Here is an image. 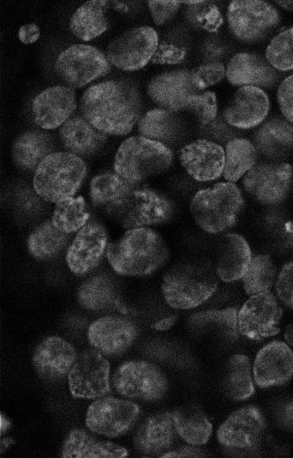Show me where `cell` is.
<instances>
[{
  "label": "cell",
  "instance_id": "obj_1",
  "mask_svg": "<svg viewBox=\"0 0 293 458\" xmlns=\"http://www.w3.org/2000/svg\"><path fill=\"white\" fill-rule=\"evenodd\" d=\"M142 109L137 86L125 79L93 85L80 100L83 117L99 130L111 135L128 134L142 116Z\"/></svg>",
  "mask_w": 293,
  "mask_h": 458
},
{
  "label": "cell",
  "instance_id": "obj_2",
  "mask_svg": "<svg viewBox=\"0 0 293 458\" xmlns=\"http://www.w3.org/2000/svg\"><path fill=\"white\" fill-rule=\"evenodd\" d=\"M106 257L116 274L142 276L164 266L169 259V250L157 231L139 227L128 229L116 241L109 243Z\"/></svg>",
  "mask_w": 293,
  "mask_h": 458
},
{
  "label": "cell",
  "instance_id": "obj_3",
  "mask_svg": "<svg viewBox=\"0 0 293 458\" xmlns=\"http://www.w3.org/2000/svg\"><path fill=\"white\" fill-rule=\"evenodd\" d=\"M215 267L204 260L177 263L163 275L161 292L166 303L176 309H190L207 301L216 291Z\"/></svg>",
  "mask_w": 293,
  "mask_h": 458
},
{
  "label": "cell",
  "instance_id": "obj_4",
  "mask_svg": "<svg viewBox=\"0 0 293 458\" xmlns=\"http://www.w3.org/2000/svg\"><path fill=\"white\" fill-rule=\"evenodd\" d=\"M108 215L125 229L157 225L175 214L174 203L165 194L140 184L105 206Z\"/></svg>",
  "mask_w": 293,
  "mask_h": 458
},
{
  "label": "cell",
  "instance_id": "obj_5",
  "mask_svg": "<svg viewBox=\"0 0 293 458\" xmlns=\"http://www.w3.org/2000/svg\"><path fill=\"white\" fill-rule=\"evenodd\" d=\"M84 161L70 152H53L38 166L33 188L45 201L55 203L73 196L86 175Z\"/></svg>",
  "mask_w": 293,
  "mask_h": 458
},
{
  "label": "cell",
  "instance_id": "obj_6",
  "mask_svg": "<svg viewBox=\"0 0 293 458\" xmlns=\"http://www.w3.org/2000/svg\"><path fill=\"white\" fill-rule=\"evenodd\" d=\"M243 204L241 191L235 184L219 182L197 191L191 201L190 211L202 230L217 234L233 225Z\"/></svg>",
  "mask_w": 293,
  "mask_h": 458
},
{
  "label": "cell",
  "instance_id": "obj_7",
  "mask_svg": "<svg viewBox=\"0 0 293 458\" xmlns=\"http://www.w3.org/2000/svg\"><path fill=\"white\" fill-rule=\"evenodd\" d=\"M173 161L171 149L162 143L141 135L125 140L115 154L116 173L126 180L142 181L165 172Z\"/></svg>",
  "mask_w": 293,
  "mask_h": 458
},
{
  "label": "cell",
  "instance_id": "obj_8",
  "mask_svg": "<svg viewBox=\"0 0 293 458\" xmlns=\"http://www.w3.org/2000/svg\"><path fill=\"white\" fill-rule=\"evenodd\" d=\"M111 67L107 56L96 47L74 44L59 54L54 69L67 87L79 88L109 74Z\"/></svg>",
  "mask_w": 293,
  "mask_h": 458
},
{
  "label": "cell",
  "instance_id": "obj_9",
  "mask_svg": "<svg viewBox=\"0 0 293 458\" xmlns=\"http://www.w3.org/2000/svg\"><path fill=\"white\" fill-rule=\"evenodd\" d=\"M231 33L239 41L254 43L263 40L279 23L277 10L264 1H232L226 11Z\"/></svg>",
  "mask_w": 293,
  "mask_h": 458
},
{
  "label": "cell",
  "instance_id": "obj_10",
  "mask_svg": "<svg viewBox=\"0 0 293 458\" xmlns=\"http://www.w3.org/2000/svg\"><path fill=\"white\" fill-rule=\"evenodd\" d=\"M158 45V34L153 27H135L109 43L106 56L118 69L133 72L143 68L151 60Z\"/></svg>",
  "mask_w": 293,
  "mask_h": 458
},
{
  "label": "cell",
  "instance_id": "obj_11",
  "mask_svg": "<svg viewBox=\"0 0 293 458\" xmlns=\"http://www.w3.org/2000/svg\"><path fill=\"white\" fill-rule=\"evenodd\" d=\"M112 381L119 394L144 400L161 398L168 386L163 372L155 365L143 361L121 364L115 371Z\"/></svg>",
  "mask_w": 293,
  "mask_h": 458
},
{
  "label": "cell",
  "instance_id": "obj_12",
  "mask_svg": "<svg viewBox=\"0 0 293 458\" xmlns=\"http://www.w3.org/2000/svg\"><path fill=\"white\" fill-rule=\"evenodd\" d=\"M110 365L96 349H87L79 356L68 374L69 387L75 398L94 399L111 393Z\"/></svg>",
  "mask_w": 293,
  "mask_h": 458
},
{
  "label": "cell",
  "instance_id": "obj_13",
  "mask_svg": "<svg viewBox=\"0 0 293 458\" xmlns=\"http://www.w3.org/2000/svg\"><path fill=\"white\" fill-rule=\"evenodd\" d=\"M282 309L269 290L252 295L238 312V328L245 337L261 339L277 334Z\"/></svg>",
  "mask_w": 293,
  "mask_h": 458
},
{
  "label": "cell",
  "instance_id": "obj_14",
  "mask_svg": "<svg viewBox=\"0 0 293 458\" xmlns=\"http://www.w3.org/2000/svg\"><path fill=\"white\" fill-rule=\"evenodd\" d=\"M139 412V406L130 400L110 396L100 398L88 407L86 424L96 433L118 436L134 424Z\"/></svg>",
  "mask_w": 293,
  "mask_h": 458
},
{
  "label": "cell",
  "instance_id": "obj_15",
  "mask_svg": "<svg viewBox=\"0 0 293 458\" xmlns=\"http://www.w3.org/2000/svg\"><path fill=\"white\" fill-rule=\"evenodd\" d=\"M293 168L287 163H256L244 176L245 190L263 203H274L287 194L292 182Z\"/></svg>",
  "mask_w": 293,
  "mask_h": 458
},
{
  "label": "cell",
  "instance_id": "obj_16",
  "mask_svg": "<svg viewBox=\"0 0 293 458\" xmlns=\"http://www.w3.org/2000/svg\"><path fill=\"white\" fill-rule=\"evenodd\" d=\"M107 232L97 221L88 222L76 234L66 253L70 271L78 276L88 274L100 263L107 248Z\"/></svg>",
  "mask_w": 293,
  "mask_h": 458
},
{
  "label": "cell",
  "instance_id": "obj_17",
  "mask_svg": "<svg viewBox=\"0 0 293 458\" xmlns=\"http://www.w3.org/2000/svg\"><path fill=\"white\" fill-rule=\"evenodd\" d=\"M146 91L159 108L174 112L185 111L190 99L200 93L192 83L190 69L185 68L156 74L149 81Z\"/></svg>",
  "mask_w": 293,
  "mask_h": 458
},
{
  "label": "cell",
  "instance_id": "obj_18",
  "mask_svg": "<svg viewBox=\"0 0 293 458\" xmlns=\"http://www.w3.org/2000/svg\"><path fill=\"white\" fill-rule=\"evenodd\" d=\"M138 335L136 325L119 316H106L93 321L88 328L90 345L105 356H117L128 349Z\"/></svg>",
  "mask_w": 293,
  "mask_h": 458
},
{
  "label": "cell",
  "instance_id": "obj_19",
  "mask_svg": "<svg viewBox=\"0 0 293 458\" xmlns=\"http://www.w3.org/2000/svg\"><path fill=\"white\" fill-rule=\"evenodd\" d=\"M177 155L186 173L198 182L212 181L222 175L224 149L219 144L199 138L181 147Z\"/></svg>",
  "mask_w": 293,
  "mask_h": 458
},
{
  "label": "cell",
  "instance_id": "obj_20",
  "mask_svg": "<svg viewBox=\"0 0 293 458\" xmlns=\"http://www.w3.org/2000/svg\"><path fill=\"white\" fill-rule=\"evenodd\" d=\"M265 428L263 414L256 407L247 406L233 413L219 427V442L226 447L250 448L259 441Z\"/></svg>",
  "mask_w": 293,
  "mask_h": 458
},
{
  "label": "cell",
  "instance_id": "obj_21",
  "mask_svg": "<svg viewBox=\"0 0 293 458\" xmlns=\"http://www.w3.org/2000/svg\"><path fill=\"white\" fill-rule=\"evenodd\" d=\"M269 105L268 97L261 88L239 87L224 109L223 118L233 128H252L265 119Z\"/></svg>",
  "mask_w": 293,
  "mask_h": 458
},
{
  "label": "cell",
  "instance_id": "obj_22",
  "mask_svg": "<svg viewBox=\"0 0 293 458\" xmlns=\"http://www.w3.org/2000/svg\"><path fill=\"white\" fill-rule=\"evenodd\" d=\"M76 107L73 88L55 86L39 93L32 104L35 123L43 129L61 126L72 114Z\"/></svg>",
  "mask_w": 293,
  "mask_h": 458
},
{
  "label": "cell",
  "instance_id": "obj_23",
  "mask_svg": "<svg viewBox=\"0 0 293 458\" xmlns=\"http://www.w3.org/2000/svg\"><path fill=\"white\" fill-rule=\"evenodd\" d=\"M254 381L261 388L287 382L293 375V352L282 342L274 341L257 353L253 366Z\"/></svg>",
  "mask_w": 293,
  "mask_h": 458
},
{
  "label": "cell",
  "instance_id": "obj_24",
  "mask_svg": "<svg viewBox=\"0 0 293 458\" xmlns=\"http://www.w3.org/2000/svg\"><path fill=\"white\" fill-rule=\"evenodd\" d=\"M77 357L75 349L67 341L57 336H50L36 347L32 363L42 378L56 380L69 374Z\"/></svg>",
  "mask_w": 293,
  "mask_h": 458
},
{
  "label": "cell",
  "instance_id": "obj_25",
  "mask_svg": "<svg viewBox=\"0 0 293 458\" xmlns=\"http://www.w3.org/2000/svg\"><path fill=\"white\" fill-rule=\"evenodd\" d=\"M226 77L234 86L270 88L276 82L278 75L267 60L252 53H239L233 55L226 67Z\"/></svg>",
  "mask_w": 293,
  "mask_h": 458
},
{
  "label": "cell",
  "instance_id": "obj_26",
  "mask_svg": "<svg viewBox=\"0 0 293 458\" xmlns=\"http://www.w3.org/2000/svg\"><path fill=\"white\" fill-rule=\"evenodd\" d=\"M64 147L79 157H90L104 145L107 135L95 128L81 114H72L60 128Z\"/></svg>",
  "mask_w": 293,
  "mask_h": 458
},
{
  "label": "cell",
  "instance_id": "obj_27",
  "mask_svg": "<svg viewBox=\"0 0 293 458\" xmlns=\"http://www.w3.org/2000/svg\"><path fill=\"white\" fill-rule=\"evenodd\" d=\"M178 113L159 107L146 112L137 122L139 135L170 148L178 144L186 130Z\"/></svg>",
  "mask_w": 293,
  "mask_h": 458
},
{
  "label": "cell",
  "instance_id": "obj_28",
  "mask_svg": "<svg viewBox=\"0 0 293 458\" xmlns=\"http://www.w3.org/2000/svg\"><path fill=\"white\" fill-rule=\"evenodd\" d=\"M252 260L246 240L237 234H227L220 240L215 269L219 278L233 282L243 278Z\"/></svg>",
  "mask_w": 293,
  "mask_h": 458
},
{
  "label": "cell",
  "instance_id": "obj_29",
  "mask_svg": "<svg viewBox=\"0 0 293 458\" xmlns=\"http://www.w3.org/2000/svg\"><path fill=\"white\" fill-rule=\"evenodd\" d=\"M177 434L172 412H165L147 419L135 436L137 449L146 454H157L168 450Z\"/></svg>",
  "mask_w": 293,
  "mask_h": 458
},
{
  "label": "cell",
  "instance_id": "obj_30",
  "mask_svg": "<svg viewBox=\"0 0 293 458\" xmlns=\"http://www.w3.org/2000/svg\"><path fill=\"white\" fill-rule=\"evenodd\" d=\"M128 454L125 447L111 442L97 440L79 429H74L69 433L62 449L64 458H121Z\"/></svg>",
  "mask_w": 293,
  "mask_h": 458
},
{
  "label": "cell",
  "instance_id": "obj_31",
  "mask_svg": "<svg viewBox=\"0 0 293 458\" xmlns=\"http://www.w3.org/2000/svg\"><path fill=\"white\" fill-rule=\"evenodd\" d=\"M109 1L91 0L84 2L72 14L69 29L78 39L88 41L104 32L109 26L107 13Z\"/></svg>",
  "mask_w": 293,
  "mask_h": 458
},
{
  "label": "cell",
  "instance_id": "obj_32",
  "mask_svg": "<svg viewBox=\"0 0 293 458\" xmlns=\"http://www.w3.org/2000/svg\"><path fill=\"white\" fill-rule=\"evenodd\" d=\"M54 148L50 135L41 130H28L14 141L12 156L15 164L25 170H36Z\"/></svg>",
  "mask_w": 293,
  "mask_h": 458
},
{
  "label": "cell",
  "instance_id": "obj_33",
  "mask_svg": "<svg viewBox=\"0 0 293 458\" xmlns=\"http://www.w3.org/2000/svg\"><path fill=\"white\" fill-rule=\"evenodd\" d=\"M177 434L192 445L205 444L212 434V426L198 407L186 405L172 412Z\"/></svg>",
  "mask_w": 293,
  "mask_h": 458
},
{
  "label": "cell",
  "instance_id": "obj_34",
  "mask_svg": "<svg viewBox=\"0 0 293 458\" xmlns=\"http://www.w3.org/2000/svg\"><path fill=\"white\" fill-rule=\"evenodd\" d=\"M224 149V164L222 175L230 182L243 177L256 163L257 149L245 138H233L226 142Z\"/></svg>",
  "mask_w": 293,
  "mask_h": 458
},
{
  "label": "cell",
  "instance_id": "obj_35",
  "mask_svg": "<svg viewBox=\"0 0 293 458\" xmlns=\"http://www.w3.org/2000/svg\"><path fill=\"white\" fill-rule=\"evenodd\" d=\"M69 234L61 231L48 220L36 227L29 234L27 248L37 260H48L56 256L66 246Z\"/></svg>",
  "mask_w": 293,
  "mask_h": 458
},
{
  "label": "cell",
  "instance_id": "obj_36",
  "mask_svg": "<svg viewBox=\"0 0 293 458\" xmlns=\"http://www.w3.org/2000/svg\"><path fill=\"white\" fill-rule=\"evenodd\" d=\"M139 184L129 182L116 173H103L90 182V198L95 206L105 207Z\"/></svg>",
  "mask_w": 293,
  "mask_h": 458
},
{
  "label": "cell",
  "instance_id": "obj_37",
  "mask_svg": "<svg viewBox=\"0 0 293 458\" xmlns=\"http://www.w3.org/2000/svg\"><path fill=\"white\" fill-rule=\"evenodd\" d=\"M89 217L84 198L71 196L56 203L51 222L57 229L70 234L79 231Z\"/></svg>",
  "mask_w": 293,
  "mask_h": 458
},
{
  "label": "cell",
  "instance_id": "obj_38",
  "mask_svg": "<svg viewBox=\"0 0 293 458\" xmlns=\"http://www.w3.org/2000/svg\"><path fill=\"white\" fill-rule=\"evenodd\" d=\"M77 298L84 308L98 311L107 309L115 302L116 292L109 279L97 276L87 279L80 285Z\"/></svg>",
  "mask_w": 293,
  "mask_h": 458
},
{
  "label": "cell",
  "instance_id": "obj_39",
  "mask_svg": "<svg viewBox=\"0 0 293 458\" xmlns=\"http://www.w3.org/2000/svg\"><path fill=\"white\" fill-rule=\"evenodd\" d=\"M183 15L187 23L200 30L214 33L224 23L219 7L210 1H182Z\"/></svg>",
  "mask_w": 293,
  "mask_h": 458
},
{
  "label": "cell",
  "instance_id": "obj_40",
  "mask_svg": "<svg viewBox=\"0 0 293 458\" xmlns=\"http://www.w3.org/2000/svg\"><path fill=\"white\" fill-rule=\"evenodd\" d=\"M228 390L236 400H245L254 391L247 356L243 354L233 356L229 363Z\"/></svg>",
  "mask_w": 293,
  "mask_h": 458
},
{
  "label": "cell",
  "instance_id": "obj_41",
  "mask_svg": "<svg viewBox=\"0 0 293 458\" xmlns=\"http://www.w3.org/2000/svg\"><path fill=\"white\" fill-rule=\"evenodd\" d=\"M275 276L274 265L269 256L252 257L242 279L244 290L250 295L268 290Z\"/></svg>",
  "mask_w": 293,
  "mask_h": 458
},
{
  "label": "cell",
  "instance_id": "obj_42",
  "mask_svg": "<svg viewBox=\"0 0 293 458\" xmlns=\"http://www.w3.org/2000/svg\"><path fill=\"white\" fill-rule=\"evenodd\" d=\"M254 138L256 148L270 154L275 151L276 147L293 144V126L284 121L272 120L258 129Z\"/></svg>",
  "mask_w": 293,
  "mask_h": 458
},
{
  "label": "cell",
  "instance_id": "obj_43",
  "mask_svg": "<svg viewBox=\"0 0 293 458\" xmlns=\"http://www.w3.org/2000/svg\"><path fill=\"white\" fill-rule=\"evenodd\" d=\"M182 29L173 30L169 33L167 39L158 43L157 48L151 60L156 65H179L182 63L187 55L186 32L177 39L183 32Z\"/></svg>",
  "mask_w": 293,
  "mask_h": 458
},
{
  "label": "cell",
  "instance_id": "obj_44",
  "mask_svg": "<svg viewBox=\"0 0 293 458\" xmlns=\"http://www.w3.org/2000/svg\"><path fill=\"white\" fill-rule=\"evenodd\" d=\"M266 59L280 71L293 69V27L275 36L266 50Z\"/></svg>",
  "mask_w": 293,
  "mask_h": 458
},
{
  "label": "cell",
  "instance_id": "obj_45",
  "mask_svg": "<svg viewBox=\"0 0 293 458\" xmlns=\"http://www.w3.org/2000/svg\"><path fill=\"white\" fill-rule=\"evenodd\" d=\"M185 111L193 115L200 125H206L217 116V102L214 92L204 90L194 95Z\"/></svg>",
  "mask_w": 293,
  "mask_h": 458
},
{
  "label": "cell",
  "instance_id": "obj_46",
  "mask_svg": "<svg viewBox=\"0 0 293 458\" xmlns=\"http://www.w3.org/2000/svg\"><path fill=\"white\" fill-rule=\"evenodd\" d=\"M193 85L199 92L220 82L226 76V67L221 62L202 63L190 69Z\"/></svg>",
  "mask_w": 293,
  "mask_h": 458
},
{
  "label": "cell",
  "instance_id": "obj_47",
  "mask_svg": "<svg viewBox=\"0 0 293 458\" xmlns=\"http://www.w3.org/2000/svg\"><path fill=\"white\" fill-rule=\"evenodd\" d=\"M192 321L198 325H214L231 333L238 330V311L234 308L199 313L193 316Z\"/></svg>",
  "mask_w": 293,
  "mask_h": 458
},
{
  "label": "cell",
  "instance_id": "obj_48",
  "mask_svg": "<svg viewBox=\"0 0 293 458\" xmlns=\"http://www.w3.org/2000/svg\"><path fill=\"white\" fill-rule=\"evenodd\" d=\"M147 3L151 18L157 26L172 20L182 5V1H148Z\"/></svg>",
  "mask_w": 293,
  "mask_h": 458
},
{
  "label": "cell",
  "instance_id": "obj_49",
  "mask_svg": "<svg viewBox=\"0 0 293 458\" xmlns=\"http://www.w3.org/2000/svg\"><path fill=\"white\" fill-rule=\"evenodd\" d=\"M41 199L34 189L32 190L27 187L16 190L14 196L16 208L20 213L28 216L36 215L41 210Z\"/></svg>",
  "mask_w": 293,
  "mask_h": 458
},
{
  "label": "cell",
  "instance_id": "obj_50",
  "mask_svg": "<svg viewBox=\"0 0 293 458\" xmlns=\"http://www.w3.org/2000/svg\"><path fill=\"white\" fill-rule=\"evenodd\" d=\"M276 292L285 305L293 308V262L282 268L277 280Z\"/></svg>",
  "mask_w": 293,
  "mask_h": 458
},
{
  "label": "cell",
  "instance_id": "obj_51",
  "mask_svg": "<svg viewBox=\"0 0 293 458\" xmlns=\"http://www.w3.org/2000/svg\"><path fill=\"white\" fill-rule=\"evenodd\" d=\"M277 99L282 114L288 121L293 123V74L286 77L280 83Z\"/></svg>",
  "mask_w": 293,
  "mask_h": 458
},
{
  "label": "cell",
  "instance_id": "obj_52",
  "mask_svg": "<svg viewBox=\"0 0 293 458\" xmlns=\"http://www.w3.org/2000/svg\"><path fill=\"white\" fill-rule=\"evenodd\" d=\"M220 44L215 38L212 37L202 41L199 47V55L203 63L219 62L218 59L224 50Z\"/></svg>",
  "mask_w": 293,
  "mask_h": 458
},
{
  "label": "cell",
  "instance_id": "obj_53",
  "mask_svg": "<svg viewBox=\"0 0 293 458\" xmlns=\"http://www.w3.org/2000/svg\"><path fill=\"white\" fill-rule=\"evenodd\" d=\"M41 30L39 26L32 22L22 25L18 29V39L24 44H30L37 41L40 36Z\"/></svg>",
  "mask_w": 293,
  "mask_h": 458
},
{
  "label": "cell",
  "instance_id": "obj_54",
  "mask_svg": "<svg viewBox=\"0 0 293 458\" xmlns=\"http://www.w3.org/2000/svg\"><path fill=\"white\" fill-rule=\"evenodd\" d=\"M177 316L172 315L153 324L151 326L154 330L159 331H164L170 329L176 322Z\"/></svg>",
  "mask_w": 293,
  "mask_h": 458
},
{
  "label": "cell",
  "instance_id": "obj_55",
  "mask_svg": "<svg viewBox=\"0 0 293 458\" xmlns=\"http://www.w3.org/2000/svg\"><path fill=\"white\" fill-rule=\"evenodd\" d=\"M192 448L188 447V448L177 450L176 451L167 452L163 453V454L161 457H181L197 456L196 454H198V452L196 451L195 449H192Z\"/></svg>",
  "mask_w": 293,
  "mask_h": 458
},
{
  "label": "cell",
  "instance_id": "obj_56",
  "mask_svg": "<svg viewBox=\"0 0 293 458\" xmlns=\"http://www.w3.org/2000/svg\"><path fill=\"white\" fill-rule=\"evenodd\" d=\"M283 417L287 424L293 426V402L285 407Z\"/></svg>",
  "mask_w": 293,
  "mask_h": 458
},
{
  "label": "cell",
  "instance_id": "obj_57",
  "mask_svg": "<svg viewBox=\"0 0 293 458\" xmlns=\"http://www.w3.org/2000/svg\"><path fill=\"white\" fill-rule=\"evenodd\" d=\"M11 423L9 420L1 413L0 415V431L1 434L6 432V430L10 427Z\"/></svg>",
  "mask_w": 293,
  "mask_h": 458
},
{
  "label": "cell",
  "instance_id": "obj_58",
  "mask_svg": "<svg viewBox=\"0 0 293 458\" xmlns=\"http://www.w3.org/2000/svg\"><path fill=\"white\" fill-rule=\"evenodd\" d=\"M285 338L289 344L293 346V323L287 326Z\"/></svg>",
  "mask_w": 293,
  "mask_h": 458
},
{
  "label": "cell",
  "instance_id": "obj_59",
  "mask_svg": "<svg viewBox=\"0 0 293 458\" xmlns=\"http://www.w3.org/2000/svg\"><path fill=\"white\" fill-rule=\"evenodd\" d=\"M280 7L293 12V1H275Z\"/></svg>",
  "mask_w": 293,
  "mask_h": 458
},
{
  "label": "cell",
  "instance_id": "obj_60",
  "mask_svg": "<svg viewBox=\"0 0 293 458\" xmlns=\"http://www.w3.org/2000/svg\"><path fill=\"white\" fill-rule=\"evenodd\" d=\"M114 4V8L118 11L128 12V7L121 1H111Z\"/></svg>",
  "mask_w": 293,
  "mask_h": 458
},
{
  "label": "cell",
  "instance_id": "obj_61",
  "mask_svg": "<svg viewBox=\"0 0 293 458\" xmlns=\"http://www.w3.org/2000/svg\"><path fill=\"white\" fill-rule=\"evenodd\" d=\"M286 229L288 231L293 233V223L289 222L286 224Z\"/></svg>",
  "mask_w": 293,
  "mask_h": 458
}]
</instances>
